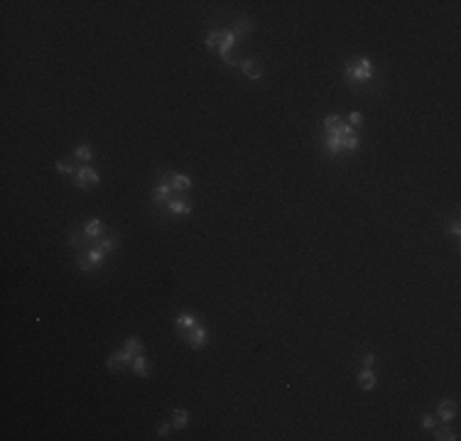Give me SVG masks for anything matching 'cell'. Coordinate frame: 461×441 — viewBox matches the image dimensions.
<instances>
[{"label": "cell", "mask_w": 461, "mask_h": 441, "mask_svg": "<svg viewBox=\"0 0 461 441\" xmlns=\"http://www.w3.org/2000/svg\"><path fill=\"white\" fill-rule=\"evenodd\" d=\"M346 79H351V81H371L373 79V62L366 59V57L351 62L346 66Z\"/></svg>", "instance_id": "cell-1"}, {"label": "cell", "mask_w": 461, "mask_h": 441, "mask_svg": "<svg viewBox=\"0 0 461 441\" xmlns=\"http://www.w3.org/2000/svg\"><path fill=\"white\" fill-rule=\"evenodd\" d=\"M98 182H101V177H98V172L91 164H81L76 169V174H74V184L79 189H93V187H98Z\"/></svg>", "instance_id": "cell-2"}, {"label": "cell", "mask_w": 461, "mask_h": 441, "mask_svg": "<svg viewBox=\"0 0 461 441\" xmlns=\"http://www.w3.org/2000/svg\"><path fill=\"white\" fill-rule=\"evenodd\" d=\"M172 174L169 172H165L162 177H160V184L155 187V191H152V201L155 203H169L172 201Z\"/></svg>", "instance_id": "cell-3"}, {"label": "cell", "mask_w": 461, "mask_h": 441, "mask_svg": "<svg viewBox=\"0 0 461 441\" xmlns=\"http://www.w3.org/2000/svg\"><path fill=\"white\" fill-rule=\"evenodd\" d=\"M103 260H106V252L96 245V248L86 250V255L79 260V267H81L84 272H91V270H98V267L103 265Z\"/></svg>", "instance_id": "cell-4"}, {"label": "cell", "mask_w": 461, "mask_h": 441, "mask_svg": "<svg viewBox=\"0 0 461 441\" xmlns=\"http://www.w3.org/2000/svg\"><path fill=\"white\" fill-rule=\"evenodd\" d=\"M236 40H238V37H236V32H233V30H223L221 42H218V54H221V59H223L226 64H228V62L236 64L233 59H231V49L236 47Z\"/></svg>", "instance_id": "cell-5"}, {"label": "cell", "mask_w": 461, "mask_h": 441, "mask_svg": "<svg viewBox=\"0 0 461 441\" xmlns=\"http://www.w3.org/2000/svg\"><path fill=\"white\" fill-rule=\"evenodd\" d=\"M184 338H187V343L192 346V348H204L206 343H209V331H206V326H194L192 331H187L184 333Z\"/></svg>", "instance_id": "cell-6"}, {"label": "cell", "mask_w": 461, "mask_h": 441, "mask_svg": "<svg viewBox=\"0 0 461 441\" xmlns=\"http://www.w3.org/2000/svg\"><path fill=\"white\" fill-rule=\"evenodd\" d=\"M437 417H439L444 424H449V422L457 417V402H454V400H444V402L437 407Z\"/></svg>", "instance_id": "cell-7"}, {"label": "cell", "mask_w": 461, "mask_h": 441, "mask_svg": "<svg viewBox=\"0 0 461 441\" xmlns=\"http://www.w3.org/2000/svg\"><path fill=\"white\" fill-rule=\"evenodd\" d=\"M238 66H241V71H243L251 81H258V79L263 76V69L258 66L255 59H243V62H238Z\"/></svg>", "instance_id": "cell-8"}, {"label": "cell", "mask_w": 461, "mask_h": 441, "mask_svg": "<svg viewBox=\"0 0 461 441\" xmlns=\"http://www.w3.org/2000/svg\"><path fill=\"white\" fill-rule=\"evenodd\" d=\"M101 233H103V223H101V218H88V223L84 226V236H86L88 241H98Z\"/></svg>", "instance_id": "cell-9"}, {"label": "cell", "mask_w": 461, "mask_h": 441, "mask_svg": "<svg viewBox=\"0 0 461 441\" xmlns=\"http://www.w3.org/2000/svg\"><path fill=\"white\" fill-rule=\"evenodd\" d=\"M174 326L179 331H192L194 326H199V319L194 314H189V312H182V314H177V319H174Z\"/></svg>", "instance_id": "cell-10"}, {"label": "cell", "mask_w": 461, "mask_h": 441, "mask_svg": "<svg viewBox=\"0 0 461 441\" xmlns=\"http://www.w3.org/2000/svg\"><path fill=\"white\" fill-rule=\"evenodd\" d=\"M167 211H169V213H177V216H187V213H192V206H189L184 199H172V201L167 203Z\"/></svg>", "instance_id": "cell-11"}, {"label": "cell", "mask_w": 461, "mask_h": 441, "mask_svg": "<svg viewBox=\"0 0 461 441\" xmlns=\"http://www.w3.org/2000/svg\"><path fill=\"white\" fill-rule=\"evenodd\" d=\"M358 385H361V390H373L376 387V375H373L371 368H363L358 373Z\"/></svg>", "instance_id": "cell-12"}, {"label": "cell", "mask_w": 461, "mask_h": 441, "mask_svg": "<svg viewBox=\"0 0 461 441\" xmlns=\"http://www.w3.org/2000/svg\"><path fill=\"white\" fill-rule=\"evenodd\" d=\"M189 424V412L187 409H174L172 412V427L174 429H187Z\"/></svg>", "instance_id": "cell-13"}, {"label": "cell", "mask_w": 461, "mask_h": 441, "mask_svg": "<svg viewBox=\"0 0 461 441\" xmlns=\"http://www.w3.org/2000/svg\"><path fill=\"white\" fill-rule=\"evenodd\" d=\"M130 368H132V373H135V375L147 378V361H145V356H142V353H137V356L132 358Z\"/></svg>", "instance_id": "cell-14"}, {"label": "cell", "mask_w": 461, "mask_h": 441, "mask_svg": "<svg viewBox=\"0 0 461 441\" xmlns=\"http://www.w3.org/2000/svg\"><path fill=\"white\" fill-rule=\"evenodd\" d=\"M172 189L174 191H189L192 189V179L187 174H172Z\"/></svg>", "instance_id": "cell-15"}, {"label": "cell", "mask_w": 461, "mask_h": 441, "mask_svg": "<svg viewBox=\"0 0 461 441\" xmlns=\"http://www.w3.org/2000/svg\"><path fill=\"white\" fill-rule=\"evenodd\" d=\"M74 157L81 160V162H91V160H93V150H91L88 145H79V147L74 150Z\"/></svg>", "instance_id": "cell-16"}, {"label": "cell", "mask_w": 461, "mask_h": 441, "mask_svg": "<svg viewBox=\"0 0 461 441\" xmlns=\"http://www.w3.org/2000/svg\"><path fill=\"white\" fill-rule=\"evenodd\" d=\"M54 167H57V172H59V174H66V177H74V174H76V169H79V167H74L69 160H59V162H54Z\"/></svg>", "instance_id": "cell-17"}, {"label": "cell", "mask_w": 461, "mask_h": 441, "mask_svg": "<svg viewBox=\"0 0 461 441\" xmlns=\"http://www.w3.org/2000/svg\"><path fill=\"white\" fill-rule=\"evenodd\" d=\"M123 348H126V351H128V353H130L132 358H135V356H137V353H142V341H140V338H135V336H132V338H128V341H126V346H123Z\"/></svg>", "instance_id": "cell-18"}, {"label": "cell", "mask_w": 461, "mask_h": 441, "mask_svg": "<svg viewBox=\"0 0 461 441\" xmlns=\"http://www.w3.org/2000/svg\"><path fill=\"white\" fill-rule=\"evenodd\" d=\"M106 368H108L111 373H123V370H126V365H123V363L118 361V356H116V353H111V356H108V361H106Z\"/></svg>", "instance_id": "cell-19"}, {"label": "cell", "mask_w": 461, "mask_h": 441, "mask_svg": "<svg viewBox=\"0 0 461 441\" xmlns=\"http://www.w3.org/2000/svg\"><path fill=\"white\" fill-rule=\"evenodd\" d=\"M231 30L236 32V37H241L243 32H253V22H251V20H238Z\"/></svg>", "instance_id": "cell-20"}, {"label": "cell", "mask_w": 461, "mask_h": 441, "mask_svg": "<svg viewBox=\"0 0 461 441\" xmlns=\"http://www.w3.org/2000/svg\"><path fill=\"white\" fill-rule=\"evenodd\" d=\"M221 35H223V32H216V30L206 35V49H209V52H211V49H218V42H221Z\"/></svg>", "instance_id": "cell-21"}, {"label": "cell", "mask_w": 461, "mask_h": 441, "mask_svg": "<svg viewBox=\"0 0 461 441\" xmlns=\"http://www.w3.org/2000/svg\"><path fill=\"white\" fill-rule=\"evenodd\" d=\"M434 439H439V441H457L459 437L449 429V427H442V429H437V437Z\"/></svg>", "instance_id": "cell-22"}, {"label": "cell", "mask_w": 461, "mask_h": 441, "mask_svg": "<svg viewBox=\"0 0 461 441\" xmlns=\"http://www.w3.org/2000/svg\"><path fill=\"white\" fill-rule=\"evenodd\" d=\"M96 245H98L103 252H111L113 248H116V238H103V241H101V243H96Z\"/></svg>", "instance_id": "cell-23"}, {"label": "cell", "mask_w": 461, "mask_h": 441, "mask_svg": "<svg viewBox=\"0 0 461 441\" xmlns=\"http://www.w3.org/2000/svg\"><path fill=\"white\" fill-rule=\"evenodd\" d=\"M434 427H437L434 414H424V417H422V429H434Z\"/></svg>", "instance_id": "cell-24"}, {"label": "cell", "mask_w": 461, "mask_h": 441, "mask_svg": "<svg viewBox=\"0 0 461 441\" xmlns=\"http://www.w3.org/2000/svg\"><path fill=\"white\" fill-rule=\"evenodd\" d=\"M174 427H172V422H167V424H162L160 429H157V439H167V434L172 432Z\"/></svg>", "instance_id": "cell-25"}, {"label": "cell", "mask_w": 461, "mask_h": 441, "mask_svg": "<svg viewBox=\"0 0 461 441\" xmlns=\"http://www.w3.org/2000/svg\"><path fill=\"white\" fill-rule=\"evenodd\" d=\"M348 120H351V125L356 127V125H361V123H363V116H361V113H351V116H348Z\"/></svg>", "instance_id": "cell-26"}, {"label": "cell", "mask_w": 461, "mask_h": 441, "mask_svg": "<svg viewBox=\"0 0 461 441\" xmlns=\"http://www.w3.org/2000/svg\"><path fill=\"white\" fill-rule=\"evenodd\" d=\"M373 361H376L373 353H366V356H363V368H373Z\"/></svg>", "instance_id": "cell-27"}, {"label": "cell", "mask_w": 461, "mask_h": 441, "mask_svg": "<svg viewBox=\"0 0 461 441\" xmlns=\"http://www.w3.org/2000/svg\"><path fill=\"white\" fill-rule=\"evenodd\" d=\"M452 233H454V238H459V236H461V226H459V221H454V223H452Z\"/></svg>", "instance_id": "cell-28"}]
</instances>
